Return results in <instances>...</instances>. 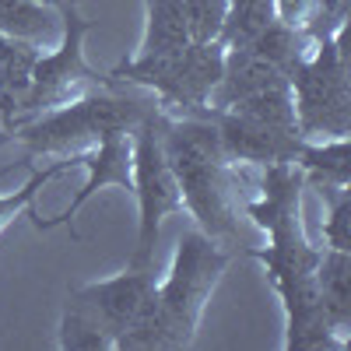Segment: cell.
<instances>
[{
  "instance_id": "obj_1",
  "label": "cell",
  "mask_w": 351,
  "mask_h": 351,
  "mask_svg": "<svg viewBox=\"0 0 351 351\" xmlns=\"http://www.w3.org/2000/svg\"><path fill=\"white\" fill-rule=\"evenodd\" d=\"M302 172L295 162L263 165L260 200H246L243 211L256 228L267 232V250L250 246L246 256L260 260L271 288L285 309V348L288 351H341L344 344L327 330L316 295L319 246L306 239L302 228Z\"/></svg>"
},
{
  "instance_id": "obj_2",
  "label": "cell",
  "mask_w": 351,
  "mask_h": 351,
  "mask_svg": "<svg viewBox=\"0 0 351 351\" xmlns=\"http://www.w3.org/2000/svg\"><path fill=\"white\" fill-rule=\"evenodd\" d=\"M236 260L232 250H221L218 239L204 236L200 228L183 232L172 253V267L165 281L155 285L152 299L144 302L130 330L120 341V351L137 348H190L200 327V313L211 291L218 288L228 263Z\"/></svg>"
},
{
  "instance_id": "obj_3",
  "label": "cell",
  "mask_w": 351,
  "mask_h": 351,
  "mask_svg": "<svg viewBox=\"0 0 351 351\" xmlns=\"http://www.w3.org/2000/svg\"><path fill=\"white\" fill-rule=\"evenodd\" d=\"M162 148L180 183L183 208L197 221L204 236L239 246V215H236V183L239 172L228 162L218 130L208 116H158Z\"/></svg>"
},
{
  "instance_id": "obj_4",
  "label": "cell",
  "mask_w": 351,
  "mask_h": 351,
  "mask_svg": "<svg viewBox=\"0 0 351 351\" xmlns=\"http://www.w3.org/2000/svg\"><path fill=\"white\" fill-rule=\"evenodd\" d=\"M158 109L155 95H127V92H116V81L92 88L64 106H53L46 112H36L28 120L14 123L4 141H18L28 148V158H39V155H74L99 144L102 137L112 134H130L141 120Z\"/></svg>"
},
{
  "instance_id": "obj_5",
  "label": "cell",
  "mask_w": 351,
  "mask_h": 351,
  "mask_svg": "<svg viewBox=\"0 0 351 351\" xmlns=\"http://www.w3.org/2000/svg\"><path fill=\"white\" fill-rule=\"evenodd\" d=\"M225 43H186L165 53H134L123 64L112 67L116 84L144 88L158 99L165 112L176 116H200L211 102V92L221 77Z\"/></svg>"
},
{
  "instance_id": "obj_6",
  "label": "cell",
  "mask_w": 351,
  "mask_h": 351,
  "mask_svg": "<svg viewBox=\"0 0 351 351\" xmlns=\"http://www.w3.org/2000/svg\"><path fill=\"white\" fill-rule=\"evenodd\" d=\"M295 99V123L302 141L348 137L351 130V92H348V53L344 28L330 39L313 43V49L288 74Z\"/></svg>"
},
{
  "instance_id": "obj_7",
  "label": "cell",
  "mask_w": 351,
  "mask_h": 351,
  "mask_svg": "<svg viewBox=\"0 0 351 351\" xmlns=\"http://www.w3.org/2000/svg\"><path fill=\"white\" fill-rule=\"evenodd\" d=\"M56 11H60V39H56V49L39 53L18 123L53 106H64L84 92H92V88L112 84L109 74L92 71V64L84 60V39L92 32V21L81 14L77 0H56Z\"/></svg>"
},
{
  "instance_id": "obj_8",
  "label": "cell",
  "mask_w": 351,
  "mask_h": 351,
  "mask_svg": "<svg viewBox=\"0 0 351 351\" xmlns=\"http://www.w3.org/2000/svg\"><path fill=\"white\" fill-rule=\"evenodd\" d=\"M162 106L130 130V152H134V197H137V246L130 256V267H152L158 250L162 221L176 211H183V193L172 176V165L162 148V127H158Z\"/></svg>"
},
{
  "instance_id": "obj_9",
  "label": "cell",
  "mask_w": 351,
  "mask_h": 351,
  "mask_svg": "<svg viewBox=\"0 0 351 351\" xmlns=\"http://www.w3.org/2000/svg\"><path fill=\"white\" fill-rule=\"evenodd\" d=\"M155 285H158V278H155L152 267H127L123 274L106 278V281L74 285L67 291V302L92 316L95 324L112 337V348L120 351L123 334L130 330V324L144 309V302L152 299Z\"/></svg>"
},
{
  "instance_id": "obj_10",
  "label": "cell",
  "mask_w": 351,
  "mask_h": 351,
  "mask_svg": "<svg viewBox=\"0 0 351 351\" xmlns=\"http://www.w3.org/2000/svg\"><path fill=\"white\" fill-rule=\"evenodd\" d=\"M74 165H81L88 176L81 190L74 193V200L60 215L53 218H36V228L39 232H53V228H67L71 225V236L81 239L74 232V215L84 208L88 200H92L99 190L106 186H120V190H130L134 193V152H130V134H112V137H102L99 144L84 152H74Z\"/></svg>"
},
{
  "instance_id": "obj_11",
  "label": "cell",
  "mask_w": 351,
  "mask_h": 351,
  "mask_svg": "<svg viewBox=\"0 0 351 351\" xmlns=\"http://www.w3.org/2000/svg\"><path fill=\"white\" fill-rule=\"evenodd\" d=\"M204 116L215 123L218 141L232 165H278L295 162L302 137L295 130H278L271 123H260L253 116L232 112V109H204Z\"/></svg>"
},
{
  "instance_id": "obj_12",
  "label": "cell",
  "mask_w": 351,
  "mask_h": 351,
  "mask_svg": "<svg viewBox=\"0 0 351 351\" xmlns=\"http://www.w3.org/2000/svg\"><path fill=\"white\" fill-rule=\"evenodd\" d=\"M316 295L327 330L348 348L351 334V253L319 246L316 260Z\"/></svg>"
},
{
  "instance_id": "obj_13",
  "label": "cell",
  "mask_w": 351,
  "mask_h": 351,
  "mask_svg": "<svg viewBox=\"0 0 351 351\" xmlns=\"http://www.w3.org/2000/svg\"><path fill=\"white\" fill-rule=\"evenodd\" d=\"M39 46L14 36H0V137H4L21 116V102L32 84V67L39 60Z\"/></svg>"
},
{
  "instance_id": "obj_14",
  "label": "cell",
  "mask_w": 351,
  "mask_h": 351,
  "mask_svg": "<svg viewBox=\"0 0 351 351\" xmlns=\"http://www.w3.org/2000/svg\"><path fill=\"white\" fill-rule=\"evenodd\" d=\"M0 36L25 43H56L60 39V11L56 0H0Z\"/></svg>"
},
{
  "instance_id": "obj_15",
  "label": "cell",
  "mask_w": 351,
  "mask_h": 351,
  "mask_svg": "<svg viewBox=\"0 0 351 351\" xmlns=\"http://www.w3.org/2000/svg\"><path fill=\"white\" fill-rule=\"evenodd\" d=\"M295 165L302 172L306 186H348L351 162H348V137L330 141H302L295 155Z\"/></svg>"
},
{
  "instance_id": "obj_16",
  "label": "cell",
  "mask_w": 351,
  "mask_h": 351,
  "mask_svg": "<svg viewBox=\"0 0 351 351\" xmlns=\"http://www.w3.org/2000/svg\"><path fill=\"white\" fill-rule=\"evenodd\" d=\"M186 43V0H144V39L137 53H165Z\"/></svg>"
},
{
  "instance_id": "obj_17",
  "label": "cell",
  "mask_w": 351,
  "mask_h": 351,
  "mask_svg": "<svg viewBox=\"0 0 351 351\" xmlns=\"http://www.w3.org/2000/svg\"><path fill=\"white\" fill-rule=\"evenodd\" d=\"M71 169H77L74 165V155H64V158H56V162H49V165H43V169H36L32 176H28V183L25 186H18V190H11V193H0V236L25 215V218H39V211H36V197H39V190L46 186V183H53L56 176H64V172H71Z\"/></svg>"
},
{
  "instance_id": "obj_18",
  "label": "cell",
  "mask_w": 351,
  "mask_h": 351,
  "mask_svg": "<svg viewBox=\"0 0 351 351\" xmlns=\"http://www.w3.org/2000/svg\"><path fill=\"white\" fill-rule=\"evenodd\" d=\"M64 351H116L112 348V337L95 324L88 313H81L77 306H64V316H60V337H56Z\"/></svg>"
},
{
  "instance_id": "obj_19",
  "label": "cell",
  "mask_w": 351,
  "mask_h": 351,
  "mask_svg": "<svg viewBox=\"0 0 351 351\" xmlns=\"http://www.w3.org/2000/svg\"><path fill=\"white\" fill-rule=\"evenodd\" d=\"M319 190L327 204V221H324V243L330 250L351 253V190L348 186H313Z\"/></svg>"
}]
</instances>
